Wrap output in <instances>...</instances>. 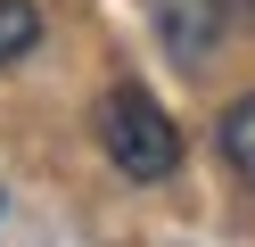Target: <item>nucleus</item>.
I'll return each mask as SVG.
<instances>
[{
    "label": "nucleus",
    "mask_w": 255,
    "mask_h": 247,
    "mask_svg": "<svg viewBox=\"0 0 255 247\" xmlns=\"http://www.w3.org/2000/svg\"><path fill=\"white\" fill-rule=\"evenodd\" d=\"M214 148H222V165H231V173H239V181H247V190H255V91L239 99L231 115H222V132H214Z\"/></svg>",
    "instance_id": "7ed1b4c3"
},
{
    "label": "nucleus",
    "mask_w": 255,
    "mask_h": 247,
    "mask_svg": "<svg viewBox=\"0 0 255 247\" xmlns=\"http://www.w3.org/2000/svg\"><path fill=\"white\" fill-rule=\"evenodd\" d=\"M99 140H107V157H116L124 181H165L173 165H181V124H173L148 91H132V82H124V91H107V107H99Z\"/></svg>",
    "instance_id": "f257e3e1"
},
{
    "label": "nucleus",
    "mask_w": 255,
    "mask_h": 247,
    "mask_svg": "<svg viewBox=\"0 0 255 247\" xmlns=\"http://www.w3.org/2000/svg\"><path fill=\"white\" fill-rule=\"evenodd\" d=\"M222 8H231V0H148L165 58H173V66H206L214 41H222Z\"/></svg>",
    "instance_id": "f03ea898"
},
{
    "label": "nucleus",
    "mask_w": 255,
    "mask_h": 247,
    "mask_svg": "<svg viewBox=\"0 0 255 247\" xmlns=\"http://www.w3.org/2000/svg\"><path fill=\"white\" fill-rule=\"evenodd\" d=\"M33 41H41V8L33 0H0V66H17Z\"/></svg>",
    "instance_id": "20e7f679"
}]
</instances>
